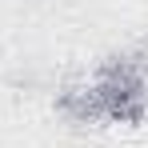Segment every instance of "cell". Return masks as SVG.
<instances>
[{"label": "cell", "mask_w": 148, "mask_h": 148, "mask_svg": "<svg viewBox=\"0 0 148 148\" xmlns=\"http://www.w3.org/2000/svg\"><path fill=\"white\" fill-rule=\"evenodd\" d=\"M56 112L72 124H96L100 108H96V96H92V84L88 80H68L56 92Z\"/></svg>", "instance_id": "2"}, {"label": "cell", "mask_w": 148, "mask_h": 148, "mask_svg": "<svg viewBox=\"0 0 148 148\" xmlns=\"http://www.w3.org/2000/svg\"><path fill=\"white\" fill-rule=\"evenodd\" d=\"M88 84H92V96H96L100 120L128 124V128H140L148 120V76H144L140 60L108 56L92 72Z\"/></svg>", "instance_id": "1"}]
</instances>
